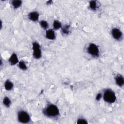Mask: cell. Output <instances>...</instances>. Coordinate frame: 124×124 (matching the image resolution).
Masks as SVG:
<instances>
[{"label":"cell","mask_w":124,"mask_h":124,"mask_svg":"<svg viewBox=\"0 0 124 124\" xmlns=\"http://www.w3.org/2000/svg\"><path fill=\"white\" fill-rule=\"evenodd\" d=\"M43 113L45 116L50 118L57 117L60 115L58 107L52 104L47 105L43 110Z\"/></svg>","instance_id":"6da1fadb"},{"label":"cell","mask_w":124,"mask_h":124,"mask_svg":"<svg viewBox=\"0 0 124 124\" xmlns=\"http://www.w3.org/2000/svg\"><path fill=\"white\" fill-rule=\"evenodd\" d=\"M102 97L105 102L108 104L114 103L116 100V96L115 92L111 89L105 90L102 94Z\"/></svg>","instance_id":"7a4b0ae2"},{"label":"cell","mask_w":124,"mask_h":124,"mask_svg":"<svg viewBox=\"0 0 124 124\" xmlns=\"http://www.w3.org/2000/svg\"><path fill=\"white\" fill-rule=\"evenodd\" d=\"M17 118L18 121L22 124L29 123L31 121V117L29 114L25 110H20L17 112Z\"/></svg>","instance_id":"3957f363"},{"label":"cell","mask_w":124,"mask_h":124,"mask_svg":"<svg viewBox=\"0 0 124 124\" xmlns=\"http://www.w3.org/2000/svg\"><path fill=\"white\" fill-rule=\"evenodd\" d=\"M88 53L94 58H98L99 56V49L98 46L94 43L89 44L87 48Z\"/></svg>","instance_id":"277c9868"},{"label":"cell","mask_w":124,"mask_h":124,"mask_svg":"<svg viewBox=\"0 0 124 124\" xmlns=\"http://www.w3.org/2000/svg\"><path fill=\"white\" fill-rule=\"evenodd\" d=\"M32 55L34 59H39L42 57V50L41 46L36 42H34L32 43Z\"/></svg>","instance_id":"5b68a950"},{"label":"cell","mask_w":124,"mask_h":124,"mask_svg":"<svg viewBox=\"0 0 124 124\" xmlns=\"http://www.w3.org/2000/svg\"><path fill=\"white\" fill-rule=\"evenodd\" d=\"M111 34L112 37L116 40L120 41L123 39V34L121 30L118 28H114L111 31Z\"/></svg>","instance_id":"8992f818"},{"label":"cell","mask_w":124,"mask_h":124,"mask_svg":"<svg viewBox=\"0 0 124 124\" xmlns=\"http://www.w3.org/2000/svg\"><path fill=\"white\" fill-rule=\"evenodd\" d=\"M46 38L50 40H53L56 38V33L53 29H50L46 30Z\"/></svg>","instance_id":"52a82bcc"},{"label":"cell","mask_w":124,"mask_h":124,"mask_svg":"<svg viewBox=\"0 0 124 124\" xmlns=\"http://www.w3.org/2000/svg\"><path fill=\"white\" fill-rule=\"evenodd\" d=\"M115 81L116 84L120 87H122L124 84V77L121 74L117 75L115 78Z\"/></svg>","instance_id":"ba28073f"},{"label":"cell","mask_w":124,"mask_h":124,"mask_svg":"<svg viewBox=\"0 0 124 124\" xmlns=\"http://www.w3.org/2000/svg\"><path fill=\"white\" fill-rule=\"evenodd\" d=\"M18 58L16 53H13L10 56L9 59V62L11 65H15L18 64L19 62Z\"/></svg>","instance_id":"9c48e42d"},{"label":"cell","mask_w":124,"mask_h":124,"mask_svg":"<svg viewBox=\"0 0 124 124\" xmlns=\"http://www.w3.org/2000/svg\"><path fill=\"white\" fill-rule=\"evenodd\" d=\"M28 18L32 21H37L38 20L39 17V14L36 11H33L30 12L28 16Z\"/></svg>","instance_id":"30bf717a"},{"label":"cell","mask_w":124,"mask_h":124,"mask_svg":"<svg viewBox=\"0 0 124 124\" xmlns=\"http://www.w3.org/2000/svg\"><path fill=\"white\" fill-rule=\"evenodd\" d=\"M4 87L6 91H11L14 87L13 83L10 80H7L4 83Z\"/></svg>","instance_id":"8fae6325"},{"label":"cell","mask_w":124,"mask_h":124,"mask_svg":"<svg viewBox=\"0 0 124 124\" xmlns=\"http://www.w3.org/2000/svg\"><path fill=\"white\" fill-rule=\"evenodd\" d=\"M22 1L19 0H13L11 1V4L15 9L19 8L22 5Z\"/></svg>","instance_id":"7c38bea8"},{"label":"cell","mask_w":124,"mask_h":124,"mask_svg":"<svg viewBox=\"0 0 124 124\" xmlns=\"http://www.w3.org/2000/svg\"><path fill=\"white\" fill-rule=\"evenodd\" d=\"M52 26H53V29L55 30H57L60 29H61V28L62 27L61 22L60 21L57 20H55L53 21Z\"/></svg>","instance_id":"4fadbf2b"},{"label":"cell","mask_w":124,"mask_h":124,"mask_svg":"<svg viewBox=\"0 0 124 124\" xmlns=\"http://www.w3.org/2000/svg\"><path fill=\"white\" fill-rule=\"evenodd\" d=\"M61 32L64 35H68L70 32V26L66 25L62 27Z\"/></svg>","instance_id":"5bb4252c"},{"label":"cell","mask_w":124,"mask_h":124,"mask_svg":"<svg viewBox=\"0 0 124 124\" xmlns=\"http://www.w3.org/2000/svg\"><path fill=\"white\" fill-rule=\"evenodd\" d=\"M3 104L7 108H9L11 105V100L7 96H5L3 99Z\"/></svg>","instance_id":"9a60e30c"},{"label":"cell","mask_w":124,"mask_h":124,"mask_svg":"<svg viewBox=\"0 0 124 124\" xmlns=\"http://www.w3.org/2000/svg\"><path fill=\"white\" fill-rule=\"evenodd\" d=\"M89 7L93 11H95L97 8V3L95 0H91L89 2Z\"/></svg>","instance_id":"2e32d148"},{"label":"cell","mask_w":124,"mask_h":124,"mask_svg":"<svg viewBox=\"0 0 124 124\" xmlns=\"http://www.w3.org/2000/svg\"><path fill=\"white\" fill-rule=\"evenodd\" d=\"M39 24L42 29H43L44 30H47L48 27V23L45 20H42L40 21Z\"/></svg>","instance_id":"e0dca14e"},{"label":"cell","mask_w":124,"mask_h":124,"mask_svg":"<svg viewBox=\"0 0 124 124\" xmlns=\"http://www.w3.org/2000/svg\"><path fill=\"white\" fill-rule=\"evenodd\" d=\"M18 66L19 68L20 69H22V70H26L28 68L27 64H26L25 62L23 61H19L18 63Z\"/></svg>","instance_id":"ac0fdd59"},{"label":"cell","mask_w":124,"mask_h":124,"mask_svg":"<svg viewBox=\"0 0 124 124\" xmlns=\"http://www.w3.org/2000/svg\"><path fill=\"white\" fill-rule=\"evenodd\" d=\"M77 124H87L88 123V122L87 121L84 119V118H79L77 121Z\"/></svg>","instance_id":"d6986e66"},{"label":"cell","mask_w":124,"mask_h":124,"mask_svg":"<svg viewBox=\"0 0 124 124\" xmlns=\"http://www.w3.org/2000/svg\"><path fill=\"white\" fill-rule=\"evenodd\" d=\"M102 97V94L101 93H98L96 96V97H95V99L97 101H99L101 99V98Z\"/></svg>","instance_id":"ffe728a7"}]
</instances>
